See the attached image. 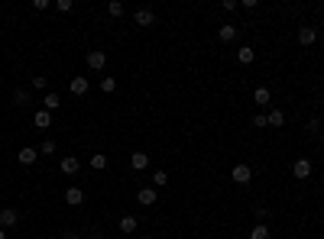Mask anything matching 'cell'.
I'll list each match as a JSON object with an SVG mask.
<instances>
[{"label":"cell","mask_w":324,"mask_h":239,"mask_svg":"<svg viewBox=\"0 0 324 239\" xmlns=\"http://www.w3.org/2000/svg\"><path fill=\"white\" fill-rule=\"evenodd\" d=\"M84 61H87V68H91V72H101L104 65H107V52H101V49H91L84 55Z\"/></svg>","instance_id":"6da1fadb"},{"label":"cell","mask_w":324,"mask_h":239,"mask_svg":"<svg viewBox=\"0 0 324 239\" xmlns=\"http://www.w3.org/2000/svg\"><path fill=\"white\" fill-rule=\"evenodd\" d=\"M292 178H299V181L311 178V158H295L292 162Z\"/></svg>","instance_id":"7a4b0ae2"},{"label":"cell","mask_w":324,"mask_h":239,"mask_svg":"<svg viewBox=\"0 0 324 239\" xmlns=\"http://www.w3.org/2000/svg\"><path fill=\"white\" fill-rule=\"evenodd\" d=\"M16 223H20V210H16V207H4V210H0V229H13Z\"/></svg>","instance_id":"3957f363"},{"label":"cell","mask_w":324,"mask_h":239,"mask_svg":"<svg viewBox=\"0 0 324 239\" xmlns=\"http://www.w3.org/2000/svg\"><path fill=\"white\" fill-rule=\"evenodd\" d=\"M230 178H233V181H237V184H250V181H253V168H250V165H243V162H240V165H233V172H230Z\"/></svg>","instance_id":"277c9868"},{"label":"cell","mask_w":324,"mask_h":239,"mask_svg":"<svg viewBox=\"0 0 324 239\" xmlns=\"http://www.w3.org/2000/svg\"><path fill=\"white\" fill-rule=\"evenodd\" d=\"M133 23H136V26H143V29H146V26H153V23H156V13L150 10V7H139V10L133 13Z\"/></svg>","instance_id":"5b68a950"},{"label":"cell","mask_w":324,"mask_h":239,"mask_svg":"<svg viewBox=\"0 0 324 239\" xmlns=\"http://www.w3.org/2000/svg\"><path fill=\"white\" fill-rule=\"evenodd\" d=\"M299 42H302V46H314V42H318V29H314V26H302V29H299Z\"/></svg>","instance_id":"8992f818"},{"label":"cell","mask_w":324,"mask_h":239,"mask_svg":"<svg viewBox=\"0 0 324 239\" xmlns=\"http://www.w3.org/2000/svg\"><path fill=\"white\" fill-rule=\"evenodd\" d=\"M130 168H133V172H146V168H150V155H146V152H133V155H130Z\"/></svg>","instance_id":"52a82bcc"},{"label":"cell","mask_w":324,"mask_h":239,"mask_svg":"<svg viewBox=\"0 0 324 239\" xmlns=\"http://www.w3.org/2000/svg\"><path fill=\"white\" fill-rule=\"evenodd\" d=\"M33 126L49 129V126H52V113H49V110H33Z\"/></svg>","instance_id":"ba28073f"},{"label":"cell","mask_w":324,"mask_h":239,"mask_svg":"<svg viewBox=\"0 0 324 239\" xmlns=\"http://www.w3.org/2000/svg\"><path fill=\"white\" fill-rule=\"evenodd\" d=\"M16 158H20V165H33L39 158V149H33V146H23L20 152H16Z\"/></svg>","instance_id":"9c48e42d"},{"label":"cell","mask_w":324,"mask_h":239,"mask_svg":"<svg viewBox=\"0 0 324 239\" xmlns=\"http://www.w3.org/2000/svg\"><path fill=\"white\" fill-rule=\"evenodd\" d=\"M68 91H72L75 97H84L87 91H91V84H87V78H72V84H68Z\"/></svg>","instance_id":"30bf717a"},{"label":"cell","mask_w":324,"mask_h":239,"mask_svg":"<svg viewBox=\"0 0 324 239\" xmlns=\"http://www.w3.org/2000/svg\"><path fill=\"white\" fill-rule=\"evenodd\" d=\"M65 203H68V207H81V203H84V191L81 188H68L65 191Z\"/></svg>","instance_id":"8fae6325"},{"label":"cell","mask_w":324,"mask_h":239,"mask_svg":"<svg viewBox=\"0 0 324 239\" xmlns=\"http://www.w3.org/2000/svg\"><path fill=\"white\" fill-rule=\"evenodd\" d=\"M58 168H62V175H75L78 168H81V158H75V155H65L62 162H58Z\"/></svg>","instance_id":"7c38bea8"},{"label":"cell","mask_w":324,"mask_h":239,"mask_svg":"<svg viewBox=\"0 0 324 239\" xmlns=\"http://www.w3.org/2000/svg\"><path fill=\"white\" fill-rule=\"evenodd\" d=\"M136 200L143 203V207H153V203H156V188H139L136 191Z\"/></svg>","instance_id":"4fadbf2b"},{"label":"cell","mask_w":324,"mask_h":239,"mask_svg":"<svg viewBox=\"0 0 324 239\" xmlns=\"http://www.w3.org/2000/svg\"><path fill=\"white\" fill-rule=\"evenodd\" d=\"M266 123H269V129L285 126V113H282V110H269V113H266Z\"/></svg>","instance_id":"5bb4252c"},{"label":"cell","mask_w":324,"mask_h":239,"mask_svg":"<svg viewBox=\"0 0 324 239\" xmlns=\"http://www.w3.org/2000/svg\"><path fill=\"white\" fill-rule=\"evenodd\" d=\"M58 107H62V97H58V94H52V91H49L46 97H42V110H49V113H52V110H58Z\"/></svg>","instance_id":"9a60e30c"},{"label":"cell","mask_w":324,"mask_h":239,"mask_svg":"<svg viewBox=\"0 0 324 239\" xmlns=\"http://www.w3.org/2000/svg\"><path fill=\"white\" fill-rule=\"evenodd\" d=\"M237 61H240V65H253V61H256V52H253L250 46H240V52H237Z\"/></svg>","instance_id":"2e32d148"},{"label":"cell","mask_w":324,"mask_h":239,"mask_svg":"<svg viewBox=\"0 0 324 239\" xmlns=\"http://www.w3.org/2000/svg\"><path fill=\"white\" fill-rule=\"evenodd\" d=\"M217 39H221V42H233V39H237V26H230V23L221 26V29H217Z\"/></svg>","instance_id":"e0dca14e"},{"label":"cell","mask_w":324,"mask_h":239,"mask_svg":"<svg viewBox=\"0 0 324 239\" xmlns=\"http://www.w3.org/2000/svg\"><path fill=\"white\" fill-rule=\"evenodd\" d=\"M253 100H256L259 107H269V100H273V94H269V87H256V91H253Z\"/></svg>","instance_id":"ac0fdd59"},{"label":"cell","mask_w":324,"mask_h":239,"mask_svg":"<svg viewBox=\"0 0 324 239\" xmlns=\"http://www.w3.org/2000/svg\"><path fill=\"white\" fill-rule=\"evenodd\" d=\"M269 236H273V233H269L266 223H256V226L250 229V239H269Z\"/></svg>","instance_id":"d6986e66"},{"label":"cell","mask_w":324,"mask_h":239,"mask_svg":"<svg viewBox=\"0 0 324 239\" xmlns=\"http://www.w3.org/2000/svg\"><path fill=\"white\" fill-rule=\"evenodd\" d=\"M107 16H110V20H120V16H124V4H120V0H110V4H107Z\"/></svg>","instance_id":"ffe728a7"},{"label":"cell","mask_w":324,"mask_h":239,"mask_svg":"<svg viewBox=\"0 0 324 239\" xmlns=\"http://www.w3.org/2000/svg\"><path fill=\"white\" fill-rule=\"evenodd\" d=\"M26 104H30V91H26V87L13 91V107H26Z\"/></svg>","instance_id":"44dd1931"},{"label":"cell","mask_w":324,"mask_h":239,"mask_svg":"<svg viewBox=\"0 0 324 239\" xmlns=\"http://www.w3.org/2000/svg\"><path fill=\"white\" fill-rule=\"evenodd\" d=\"M150 181H153V188H165V184H169V175H165L162 168H159V172H153V175H150Z\"/></svg>","instance_id":"7402d4cb"},{"label":"cell","mask_w":324,"mask_h":239,"mask_svg":"<svg viewBox=\"0 0 324 239\" xmlns=\"http://www.w3.org/2000/svg\"><path fill=\"white\" fill-rule=\"evenodd\" d=\"M120 233H136V217H124V220H120Z\"/></svg>","instance_id":"603a6c76"},{"label":"cell","mask_w":324,"mask_h":239,"mask_svg":"<svg viewBox=\"0 0 324 239\" xmlns=\"http://www.w3.org/2000/svg\"><path fill=\"white\" fill-rule=\"evenodd\" d=\"M101 91H104V94H113V91H117V78H104V81H101Z\"/></svg>","instance_id":"cb8c5ba5"},{"label":"cell","mask_w":324,"mask_h":239,"mask_svg":"<svg viewBox=\"0 0 324 239\" xmlns=\"http://www.w3.org/2000/svg\"><path fill=\"white\" fill-rule=\"evenodd\" d=\"M91 168H107V155H91Z\"/></svg>","instance_id":"d4e9b609"},{"label":"cell","mask_w":324,"mask_h":239,"mask_svg":"<svg viewBox=\"0 0 324 239\" xmlns=\"http://www.w3.org/2000/svg\"><path fill=\"white\" fill-rule=\"evenodd\" d=\"M253 126H256V129H269V123H266V113H256V117H253Z\"/></svg>","instance_id":"484cf974"},{"label":"cell","mask_w":324,"mask_h":239,"mask_svg":"<svg viewBox=\"0 0 324 239\" xmlns=\"http://www.w3.org/2000/svg\"><path fill=\"white\" fill-rule=\"evenodd\" d=\"M52 152H55V143H52V139H46V143L39 146V155H52Z\"/></svg>","instance_id":"4316f807"},{"label":"cell","mask_w":324,"mask_h":239,"mask_svg":"<svg viewBox=\"0 0 324 239\" xmlns=\"http://www.w3.org/2000/svg\"><path fill=\"white\" fill-rule=\"evenodd\" d=\"M33 10L42 13V10H49V0H33Z\"/></svg>","instance_id":"83f0119b"},{"label":"cell","mask_w":324,"mask_h":239,"mask_svg":"<svg viewBox=\"0 0 324 239\" xmlns=\"http://www.w3.org/2000/svg\"><path fill=\"white\" fill-rule=\"evenodd\" d=\"M72 7H75L72 0H58V13H72Z\"/></svg>","instance_id":"f1b7e54d"},{"label":"cell","mask_w":324,"mask_h":239,"mask_svg":"<svg viewBox=\"0 0 324 239\" xmlns=\"http://www.w3.org/2000/svg\"><path fill=\"white\" fill-rule=\"evenodd\" d=\"M321 126H324V123H318V120H308V132H318V136H321Z\"/></svg>","instance_id":"f546056e"},{"label":"cell","mask_w":324,"mask_h":239,"mask_svg":"<svg viewBox=\"0 0 324 239\" xmlns=\"http://www.w3.org/2000/svg\"><path fill=\"white\" fill-rule=\"evenodd\" d=\"M46 87V78H33V91H42Z\"/></svg>","instance_id":"4dcf8cb0"},{"label":"cell","mask_w":324,"mask_h":239,"mask_svg":"<svg viewBox=\"0 0 324 239\" xmlns=\"http://www.w3.org/2000/svg\"><path fill=\"white\" fill-rule=\"evenodd\" d=\"M266 217H269V210H266V207H256V220H259V223H262Z\"/></svg>","instance_id":"1f68e13d"},{"label":"cell","mask_w":324,"mask_h":239,"mask_svg":"<svg viewBox=\"0 0 324 239\" xmlns=\"http://www.w3.org/2000/svg\"><path fill=\"white\" fill-rule=\"evenodd\" d=\"M62 239H81V233H75V229H65Z\"/></svg>","instance_id":"d6a6232c"},{"label":"cell","mask_w":324,"mask_h":239,"mask_svg":"<svg viewBox=\"0 0 324 239\" xmlns=\"http://www.w3.org/2000/svg\"><path fill=\"white\" fill-rule=\"evenodd\" d=\"M87 239H104V236H101V233H94V236H87Z\"/></svg>","instance_id":"836d02e7"},{"label":"cell","mask_w":324,"mask_h":239,"mask_svg":"<svg viewBox=\"0 0 324 239\" xmlns=\"http://www.w3.org/2000/svg\"><path fill=\"white\" fill-rule=\"evenodd\" d=\"M0 239H7V229H0Z\"/></svg>","instance_id":"e575fe53"},{"label":"cell","mask_w":324,"mask_h":239,"mask_svg":"<svg viewBox=\"0 0 324 239\" xmlns=\"http://www.w3.org/2000/svg\"><path fill=\"white\" fill-rule=\"evenodd\" d=\"M139 239H156V236H139Z\"/></svg>","instance_id":"d590c367"},{"label":"cell","mask_w":324,"mask_h":239,"mask_svg":"<svg viewBox=\"0 0 324 239\" xmlns=\"http://www.w3.org/2000/svg\"><path fill=\"white\" fill-rule=\"evenodd\" d=\"M321 139H324V126H321Z\"/></svg>","instance_id":"8d00e7d4"}]
</instances>
